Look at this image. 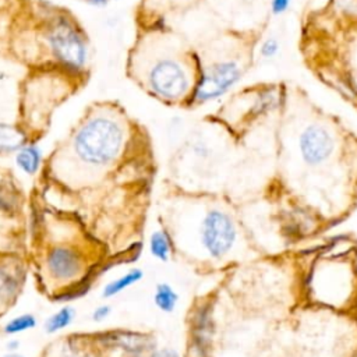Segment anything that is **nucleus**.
Returning a JSON list of instances; mask_svg holds the SVG:
<instances>
[{"mask_svg": "<svg viewBox=\"0 0 357 357\" xmlns=\"http://www.w3.org/2000/svg\"><path fill=\"white\" fill-rule=\"evenodd\" d=\"M165 223L176 250L191 261L225 265L245 251L243 227L223 202L206 197H174L165 205Z\"/></svg>", "mask_w": 357, "mask_h": 357, "instance_id": "f257e3e1", "label": "nucleus"}, {"mask_svg": "<svg viewBox=\"0 0 357 357\" xmlns=\"http://www.w3.org/2000/svg\"><path fill=\"white\" fill-rule=\"evenodd\" d=\"M198 71L197 52L162 22L144 25L127 60V74L142 91L166 105L188 106Z\"/></svg>", "mask_w": 357, "mask_h": 357, "instance_id": "f03ea898", "label": "nucleus"}, {"mask_svg": "<svg viewBox=\"0 0 357 357\" xmlns=\"http://www.w3.org/2000/svg\"><path fill=\"white\" fill-rule=\"evenodd\" d=\"M130 121L114 103H98L75 126L63 146V156L73 158L75 166L99 173L114 166L126 153Z\"/></svg>", "mask_w": 357, "mask_h": 357, "instance_id": "7ed1b4c3", "label": "nucleus"}, {"mask_svg": "<svg viewBox=\"0 0 357 357\" xmlns=\"http://www.w3.org/2000/svg\"><path fill=\"white\" fill-rule=\"evenodd\" d=\"M40 39L52 67L81 78L89 64V42L79 22L64 10H50L40 28Z\"/></svg>", "mask_w": 357, "mask_h": 357, "instance_id": "20e7f679", "label": "nucleus"}, {"mask_svg": "<svg viewBox=\"0 0 357 357\" xmlns=\"http://www.w3.org/2000/svg\"><path fill=\"white\" fill-rule=\"evenodd\" d=\"M290 135V158L301 169L319 170L331 167L342 152V137L336 126L321 113L297 119Z\"/></svg>", "mask_w": 357, "mask_h": 357, "instance_id": "39448f33", "label": "nucleus"}, {"mask_svg": "<svg viewBox=\"0 0 357 357\" xmlns=\"http://www.w3.org/2000/svg\"><path fill=\"white\" fill-rule=\"evenodd\" d=\"M347 254H331L317 261L308 272L305 287L310 296L321 304L340 308L349 304L357 289L353 261Z\"/></svg>", "mask_w": 357, "mask_h": 357, "instance_id": "423d86ee", "label": "nucleus"}, {"mask_svg": "<svg viewBox=\"0 0 357 357\" xmlns=\"http://www.w3.org/2000/svg\"><path fill=\"white\" fill-rule=\"evenodd\" d=\"M199 60L198 79L188 106H202L229 93L247 71L245 52L225 50L211 60Z\"/></svg>", "mask_w": 357, "mask_h": 357, "instance_id": "0eeeda50", "label": "nucleus"}, {"mask_svg": "<svg viewBox=\"0 0 357 357\" xmlns=\"http://www.w3.org/2000/svg\"><path fill=\"white\" fill-rule=\"evenodd\" d=\"M85 272L84 252L71 244H56L45 254L43 273L52 284L66 289L85 279Z\"/></svg>", "mask_w": 357, "mask_h": 357, "instance_id": "6e6552de", "label": "nucleus"}, {"mask_svg": "<svg viewBox=\"0 0 357 357\" xmlns=\"http://www.w3.org/2000/svg\"><path fill=\"white\" fill-rule=\"evenodd\" d=\"M283 100L284 95L278 85H264L237 93L225 112L237 114L241 123H252L278 110Z\"/></svg>", "mask_w": 357, "mask_h": 357, "instance_id": "1a4fd4ad", "label": "nucleus"}, {"mask_svg": "<svg viewBox=\"0 0 357 357\" xmlns=\"http://www.w3.org/2000/svg\"><path fill=\"white\" fill-rule=\"evenodd\" d=\"M216 333L215 307L211 300L194 304L188 317L187 357H211Z\"/></svg>", "mask_w": 357, "mask_h": 357, "instance_id": "9d476101", "label": "nucleus"}, {"mask_svg": "<svg viewBox=\"0 0 357 357\" xmlns=\"http://www.w3.org/2000/svg\"><path fill=\"white\" fill-rule=\"evenodd\" d=\"M98 342L105 349L117 350L126 357H148L158 347L151 335L127 329L103 332L99 335Z\"/></svg>", "mask_w": 357, "mask_h": 357, "instance_id": "9b49d317", "label": "nucleus"}, {"mask_svg": "<svg viewBox=\"0 0 357 357\" xmlns=\"http://www.w3.org/2000/svg\"><path fill=\"white\" fill-rule=\"evenodd\" d=\"M25 282V271L17 262H0V314L17 300Z\"/></svg>", "mask_w": 357, "mask_h": 357, "instance_id": "f8f14e48", "label": "nucleus"}, {"mask_svg": "<svg viewBox=\"0 0 357 357\" xmlns=\"http://www.w3.org/2000/svg\"><path fill=\"white\" fill-rule=\"evenodd\" d=\"M199 0H142L141 13L144 17L151 18L148 24L162 22L166 14L187 10ZM145 24V25H148Z\"/></svg>", "mask_w": 357, "mask_h": 357, "instance_id": "ddd939ff", "label": "nucleus"}, {"mask_svg": "<svg viewBox=\"0 0 357 357\" xmlns=\"http://www.w3.org/2000/svg\"><path fill=\"white\" fill-rule=\"evenodd\" d=\"M43 151L42 148L33 142L28 141L14 153V165L15 167L25 176H35L40 170L43 165Z\"/></svg>", "mask_w": 357, "mask_h": 357, "instance_id": "4468645a", "label": "nucleus"}, {"mask_svg": "<svg viewBox=\"0 0 357 357\" xmlns=\"http://www.w3.org/2000/svg\"><path fill=\"white\" fill-rule=\"evenodd\" d=\"M176 250L170 230L163 226L153 230L148 238V251L159 262H167Z\"/></svg>", "mask_w": 357, "mask_h": 357, "instance_id": "2eb2a0df", "label": "nucleus"}, {"mask_svg": "<svg viewBox=\"0 0 357 357\" xmlns=\"http://www.w3.org/2000/svg\"><path fill=\"white\" fill-rule=\"evenodd\" d=\"M28 141V132L20 124L0 121V155H14Z\"/></svg>", "mask_w": 357, "mask_h": 357, "instance_id": "dca6fc26", "label": "nucleus"}, {"mask_svg": "<svg viewBox=\"0 0 357 357\" xmlns=\"http://www.w3.org/2000/svg\"><path fill=\"white\" fill-rule=\"evenodd\" d=\"M142 278H144V271L141 268H131L127 272H124L123 275L106 282L102 287L100 296L103 298H112L114 296H119L124 290H127V289L132 287L134 284H137L138 282H141Z\"/></svg>", "mask_w": 357, "mask_h": 357, "instance_id": "f3484780", "label": "nucleus"}, {"mask_svg": "<svg viewBox=\"0 0 357 357\" xmlns=\"http://www.w3.org/2000/svg\"><path fill=\"white\" fill-rule=\"evenodd\" d=\"M152 300H153L155 307L159 311H162L165 314H170L176 310L178 301H180V296L172 284L162 282L155 286Z\"/></svg>", "mask_w": 357, "mask_h": 357, "instance_id": "a211bd4d", "label": "nucleus"}, {"mask_svg": "<svg viewBox=\"0 0 357 357\" xmlns=\"http://www.w3.org/2000/svg\"><path fill=\"white\" fill-rule=\"evenodd\" d=\"M75 310L71 305H63L50 314L43 322V331L49 335L59 333L67 329L75 321Z\"/></svg>", "mask_w": 357, "mask_h": 357, "instance_id": "6ab92c4d", "label": "nucleus"}, {"mask_svg": "<svg viewBox=\"0 0 357 357\" xmlns=\"http://www.w3.org/2000/svg\"><path fill=\"white\" fill-rule=\"evenodd\" d=\"M38 325V319L31 312H22L10 318L3 325V332L8 336H18L21 333L32 331Z\"/></svg>", "mask_w": 357, "mask_h": 357, "instance_id": "aec40b11", "label": "nucleus"}, {"mask_svg": "<svg viewBox=\"0 0 357 357\" xmlns=\"http://www.w3.org/2000/svg\"><path fill=\"white\" fill-rule=\"evenodd\" d=\"M18 208V195L13 187L0 183V212L11 215Z\"/></svg>", "mask_w": 357, "mask_h": 357, "instance_id": "412c9836", "label": "nucleus"}, {"mask_svg": "<svg viewBox=\"0 0 357 357\" xmlns=\"http://www.w3.org/2000/svg\"><path fill=\"white\" fill-rule=\"evenodd\" d=\"M258 53L264 60H273L280 53V40L276 36H266L258 47Z\"/></svg>", "mask_w": 357, "mask_h": 357, "instance_id": "4be33fe9", "label": "nucleus"}, {"mask_svg": "<svg viewBox=\"0 0 357 357\" xmlns=\"http://www.w3.org/2000/svg\"><path fill=\"white\" fill-rule=\"evenodd\" d=\"M110 314H112V307L109 304H99L98 307L93 308L91 318L93 322L100 324V322H105L110 317Z\"/></svg>", "mask_w": 357, "mask_h": 357, "instance_id": "5701e85b", "label": "nucleus"}, {"mask_svg": "<svg viewBox=\"0 0 357 357\" xmlns=\"http://www.w3.org/2000/svg\"><path fill=\"white\" fill-rule=\"evenodd\" d=\"M290 6H291V0H271L269 3L271 14L275 17H280L289 11Z\"/></svg>", "mask_w": 357, "mask_h": 357, "instance_id": "b1692460", "label": "nucleus"}, {"mask_svg": "<svg viewBox=\"0 0 357 357\" xmlns=\"http://www.w3.org/2000/svg\"><path fill=\"white\" fill-rule=\"evenodd\" d=\"M148 357H181V354L173 347H156Z\"/></svg>", "mask_w": 357, "mask_h": 357, "instance_id": "393cba45", "label": "nucleus"}, {"mask_svg": "<svg viewBox=\"0 0 357 357\" xmlns=\"http://www.w3.org/2000/svg\"><path fill=\"white\" fill-rule=\"evenodd\" d=\"M20 347H21V342L18 339H15L14 336H11V339H8L6 343L7 351H18Z\"/></svg>", "mask_w": 357, "mask_h": 357, "instance_id": "a878e982", "label": "nucleus"}, {"mask_svg": "<svg viewBox=\"0 0 357 357\" xmlns=\"http://www.w3.org/2000/svg\"><path fill=\"white\" fill-rule=\"evenodd\" d=\"M77 1H81L86 6H92V7H106L113 0H77Z\"/></svg>", "mask_w": 357, "mask_h": 357, "instance_id": "bb28decb", "label": "nucleus"}, {"mask_svg": "<svg viewBox=\"0 0 357 357\" xmlns=\"http://www.w3.org/2000/svg\"><path fill=\"white\" fill-rule=\"evenodd\" d=\"M0 357H25V356L21 354V353H18V351H7V353L1 354Z\"/></svg>", "mask_w": 357, "mask_h": 357, "instance_id": "cd10ccee", "label": "nucleus"}, {"mask_svg": "<svg viewBox=\"0 0 357 357\" xmlns=\"http://www.w3.org/2000/svg\"><path fill=\"white\" fill-rule=\"evenodd\" d=\"M116 1H120V0H116Z\"/></svg>", "mask_w": 357, "mask_h": 357, "instance_id": "c85d7f7f", "label": "nucleus"}, {"mask_svg": "<svg viewBox=\"0 0 357 357\" xmlns=\"http://www.w3.org/2000/svg\"><path fill=\"white\" fill-rule=\"evenodd\" d=\"M354 357H357V354H356V356H354Z\"/></svg>", "mask_w": 357, "mask_h": 357, "instance_id": "c756f323", "label": "nucleus"}]
</instances>
